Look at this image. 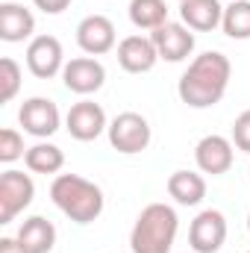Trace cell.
Instances as JSON below:
<instances>
[{"label": "cell", "instance_id": "6da1fadb", "mask_svg": "<svg viewBox=\"0 0 250 253\" xmlns=\"http://www.w3.org/2000/svg\"><path fill=\"white\" fill-rule=\"evenodd\" d=\"M230 77H233L230 59L218 50H206L191 59L186 74L177 83V94L191 109H209V106L221 103V97L227 94Z\"/></svg>", "mask_w": 250, "mask_h": 253}, {"label": "cell", "instance_id": "7a4b0ae2", "mask_svg": "<svg viewBox=\"0 0 250 253\" xmlns=\"http://www.w3.org/2000/svg\"><path fill=\"white\" fill-rule=\"evenodd\" d=\"M50 200L65 218H71L80 227L97 221L106 203L100 186L80 174H56V180L50 183Z\"/></svg>", "mask_w": 250, "mask_h": 253}, {"label": "cell", "instance_id": "3957f363", "mask_svg": "<svg viewBox=\"0 0 250 253\" xmlns=\"http://www.w3.org/2000/svg\"><path fill=\"white\" fill-rule=\"evenodd\" d=\"M180 230V218L168 203H147L129 233L132 253H171Z\"/></svg>", "mask_w": 250, "mask_h": 253}, {"label": "cell", "instance_id": "277c9868", "mask_svg": "<svg viewBox=\"0 0 250 253\" xmlns=\"http://www.w3.org/2000/svg\"><path fill=\"white\" fill-rule=\"evenodd\" d=\"M106 132H109V144L118 153H124V156H135V153L147 150V144L153 138V129L147 124V118L138 115V112H121V115H115L109 121Z\"/></svg>", "mask_w": 250, "mask_h": 253}, {"label": "cell", "instance_id": "5b68a950", "mask_svg": "<svg viewBox=\"0 0 250 253\" xmlns=\"http://www.w3.org/2000/svg\"><path fill=\"white\" fill-rule=\"evenodd\" d=\"M36 197V183L24 171H3L0 174V224H12Z\"/></svg>", "mask_w": 250, "mask_h": 253}, {"label": "cell", "instance_id": "8992f818", "mask_svg": "<svg viewBox=\"0 0 250 253\" xmlns=\"http://www.w3.org/2000/svg\"><path fill=\"white\" fill-rule=\"evenodd\" d=\"M18 124L24 126L27 135L50 138L62 124V115H59V106L50 97H30L18 109Z\"/></svg>", "mask_w": 250, "mask_h": 253}, {"label": "cell", "instance_id": "52a82bcc", "mask_svg": "<svg viewBox=\"0 0 250 253\" xmlns=\"http://www.w3.org/2000/svg\"><path fill=\"white\" fill-rule=\"evenodd\" d=\"M62 83L68 91L80 94V97H88L94 91L103 88L106 83V68L97 56H77L71 62H65L62 68Z\"/></svg>", "mask_w": 250, "mask_h": 253}, {"label": "cell", "instance_id": "ba28073f", "mask_svg": "<svg viewBox=\"0 0 250 253\" xmlns=\"http://www.w3.org/2000/svg\"><path fill=\"white\" fill-rule=\"evenodd\" d=\"M227 242V218L218 209H203L188 227V245L194 253H218Z\"/></svg>", "mask_w": 250, "mask_h": 253}, {"label": "cell", "instance_id": "9c48e42d", "mask_svg": "<svg viewBox=\"0 0 250 253\" xmlns=\"http://www.w3.org/2000/svg\"><path fill=\"white\" fill-rule=\"evenodd\" d=\"M27 68L39 80H50L62 74L65 68V50L56 36H36L27 44Z\"/></svg>", "mask_w": 250, "mask_h": 253}, {"label": "cell", "instance_id": "30bf717a", "mask_svg": "<svg viewBox=\"0 0 250 253\" xmlns=\"http://www.w3.org/2000/svg\"><path fill=\"white\" fill-rule=\"evenodd\" d=\"M233 150H236L233 138L212 132V135H203V138L197 141V147H194V162H197V168H200L203 174L221 177V174H227V171L233 168V159H236Z\"/></svg>", "mask_w": 250, "mask_h": 253}, {"label": "cell", "instance_id": "8fae6325", "mask_svg": "<svg viewBox=\"0 0 250 253\" xmlns=\"http://www.w3.org/2000/svg\"><path fill=\"white\" fill-rule=\"evenodd\" d=\"M65 129L71 132V138L77 141H94L103 129H109V121H106V112L100 103L94 100H80L68 109L65 115Z\"/></svg>", "mask_w": 250, "mask_h": 253}, {"label": "cell", "instance_id": "7c38bea8", "mask_svg": "<svg viewBox=\"0 0 250 253\" xmlns=\"http://www.w3.org/2000/svg\"><path fill=\"white\" fill-rule=\"evenodd\" d=\"M77 44L85 56H103L115 47V24L106 15H85L77 24Z\"/></svg>", "mask_w": 250, "mask_h": 253}, {"label": "cell", "instance_id": "4fadbf2b", "mask_svg": "<svg viewBox=\"0 0 250 253\" xmlns=\"http://www.w3.org/2000/svg\"><path fill=\"white\" fill-rule=\"evenodd\" d=\"M150 39L156 44L159 59H165V62H183V59L191 56V50H194V33L188 30L183 21L180 24H174V21L162 24L159 30L150 33Z\"/></svg>", "mask_w": 250, "mask_h": 253}, {"label": "cell", "instance_id": "5bb4252c", "mask_svg": "<svg viewBox=\"0 0 250 253\" xmlns=\"http://www.w3.org/2000/svg\"><path fill=\"white\" fill-rule=\"evenodd\" d=\"M159 62L156 44L150 36H126L118 42V65L126 74H147Z\"/></svg>", "mask_w": 250, "mask_h": 253}, {"label": "cell", "instance_id": "9a60e30c", "mask_svg": "<svg viewBox=\"0 0 250 253\" xmlns=\"http://www.w3.org/2000/svg\"><path fill=\"white\" fill-rule=\"evenodd\" d=\"M36 18L21 3H0V39L6 44H18L27 39H36Z\"/></svg>", "mask_w": 250, "mask_h": 253}, {"label": "cell", "instance_id": "2e32d148", "mask_svg": "<svg viewBox=\"0 0 250 253\" xmlns=\"http://www.w3.org/2000/svg\"><path fill=\"white\" fill-rule=\"evenodd\" d=\"M180 21L191 33H212L224 21V6H221V0H183Z\"/></svg>", "mask_w": 250, "mask_h": 253}, {"label": "cell", "instance_id": "e0dca14e", "mask_svg": "<svg viewBox=\"0 0 250 253\" xmlns=\"http://www.w3.org/2000/svg\"><path fill=\"white\" fill-rule=\"evenodd\" d=\"M27 253H50L56 245V227L44 218V215H33L27 218L21 227H18V236H15Z\"/></svg>", "mask_w": 250, "mask_h": 253}, {"label": "cell", "instance_id": "ac0fdd59", "mask_svg": "<svg viewBox=\"0 0 250 253\" xmlns=\"http://www.w3.org/2000/svg\"><path fill=\"white\" fill-rule=\"evenodd\" d=\"M168 194L180 206H197L206 197V180L194 171H174L168 177Z\"/></svg>", "mask_w": 250, "mask_h": 253}, {"label": "cell", "instance_id": "d6986e66", "mask_svg": "<svg viewBox=\"0 0 250 253\" xmlns=\"http://www.w3.org/2000/svg\"><path fill=\"white\" fill-rule=\"evenodd\" d=\"M24 165L33 171V174H59L65 168V153L62 147H56V144H50V141H39V144H33V147H27V153H24Z\"/></svg>", "mask_w": 250, "mask_h": 253}, {"label": "cell", "instance_id": "ffe728a7", "mask_svg": "<svg viewBox=\"0 0 250 253\" xmlns=\"http://www.w3.org/2000/svg\"><path fill=\"white\" fill-rule=\"evenodd\" d=\"M129 21L138 30H159L168 24V3L165 0H129Z\"/></svg>", "mask_w": 250, "mask_h": 253}, {"label": "cell", "instance_id": "44dd1931", "mask_svg": "<svg viewBox=\"0 0 250 253\" xmlns=\"http://www.w3.org/2000/svg\"><path fill=\"white\" fill-rule=\"evenodd\" d=\"M221 30L230 39H236V42H248L250 39V0H233L230 6H224Z\"/></svg>", "mask_w": 250, "mask_h": 253}, {"label": "cell", "instance_id": "7402d4cb", "mask_svg": "<svg viewBox=\"0 0 250 253\" xmlns=\"http://www.w3.org/2000/svg\"><path fill=\"white\" fill-rule=\"evenodd\" d=\"M21 65L15 62L12 56L0 59V103H12L15 94L21 91Z\"/></svg>", "mask_w": 250, "mask_h": 253}, {"label": "cell", "instance_id": "603a6c76", "mask_svg": "<svg viewBox=\"0 0 250 253\" xmlns=\"http://www.w3.org/2000/svg\"><path fill=\"white\" fill-rule=\"evenodd\" d=\"M24 153H27L24 135H21L18 129H12V126L0 129V162H3V165H12V162L21 159Z\"/></svg>", "mask_w": 250, "mask_h": 253}, {"label": "cell", "instance_id": "cb8c5ba5", "mask_svg": "<svg viewBox=\"0 0 250 253\" xmlns=\"http://www.w3.org/2000/svg\"><path fill=\"white\" fill-rule=\"evenodd\" d=\"M230 138H233V144H236L242 153H250V109H245V112L233 121Z\"/></svg>", "mask_w": 250, "mask_h": 253}, {"label": "cell", "instance_id": "d4e9b609", "mask_svg": "<svg viewBox=\"0 0 250 253\" xmlns=\"http://www.w3.org/2000/svg\"><path fill=\"white\" fill-rule=\"evenodd\" d=\"M44 15H59V12H65L68 6H71V0H33Z\"/></svg>", "mask_w": 250, "mask_h": 253}, {"label": "cell", "instance_id": "484cf974", "mask_svg": "<svg viewBox=\"0 0 250 253\" xmlns=\"http://www.w3.org/2000/svg\"><path fill=\"white\" fill-rule=\"evenodd\" d=\"M0 253H27V251H24V245L18 239H9L6 236V239H0Z\"/></svg>", "mask_w": 250, "mask_h": 253}, {"label": "cell", "instance_id": "4316f807", "mask_svg": "<svg viewBox=\"0 0 250 253\" xmlns=\"http://www.w3.org/2000/svg\"><path fill=\"white\" fill-rule=\"evenodd\" d=\"M248 233H250V215H248Z\"/></svg>", "mask_w": 250, "mask_h": 253}, {"label": "cell", "instance_id": "83f0119b", "mask_svg": "<svg viewBox=\"0 0 250 253\" xmlns=\"http://www.w3.org/2000/svg\"><path fill=\"white\" fill-rule=\"evenodd\" d=\"M177 3H183V0H177Z\"/></svg>", "mask_w": 250, "mask_h": 253}, {"label": "cell", "instance_id": "f1b7e54d", "mask_svg": "<svg viewBox=\"0 0 250 253\" xmlns=\"http://www.w3.org/2000/svg\"><path fill=\"white\" fill-rule=\"evenodd\" d=\"M248 253H250V251H248Z\"/></svg>", "mask_w": 250, "mask_h": 253}]
</instances>
